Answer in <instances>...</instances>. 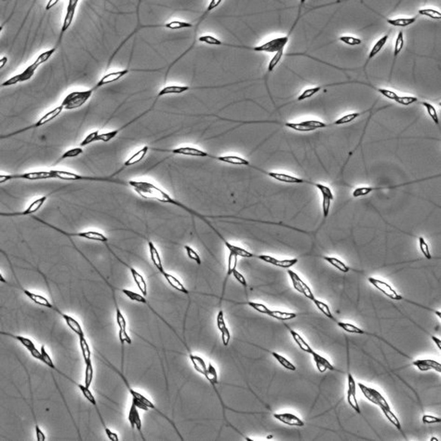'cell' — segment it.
<instances>
[{"label":"cell","mask_w":441,"mask_h":441,"mask_svg":"<svg viewBox=\"0 0 441 441\" xmlns=\"http://www.w3.org/2000/svg\"><path fill=\"white\" fill-rule=\"evenodd\" d=\"M0 334H1V335H4V336L10 337V338L19 341V342L20 343L22 344V345H23L29 353H30L32 357L36 359V360H39L41 363H44V364H45L46 366H48L50 369L54 370L56 373H59L60 376L66 378L69 382H72L74 385L77 387V388H79V391H80V392H82L83 396L86 398L87 401H88V402L91 403V405L94 407L96 411H97L98 418H99L100 422H101V425H102L103 429H104V432H105L106 435H107L109 440L111 441H119V436H118L117 434L112 432V431L109 429V427H107V425H106L104 418H103L102 416H101V412H100L99 409H98V404H97V400H96L95 396H94L92 392L90 391L89 388L85 386V385H82L77 383L76 381L74 380L73 379L69 377L66 373H63L61 370H59L57 368H56L55 365L53 363L51 357H50L49 354H48L47 350H46L45 345H41V351H39V350L36 348V346H35L33 341L31 339H29V338L22 336V335H14V334L10 333V332H3V331H1Z\"/></svg>","instance_id":"6da1fadb"},{"label":"cell","mask_w":441,"mask_h":441,"mask_svg":"<svg viewBox=\"0 0 441 441\" xmlns=\"http://www.w3.org/2000/svg\"><path fill=\"white\" fill-rule=\"evenodd\" d=\"M304 1H300L299 6H298V13H297L296 18L294 21V24L291 26L289 32L286 35L284 36L277 37V38H272L271 40L266 41L264 44H260L258 46H248V45H240V44H232L229 43L223 42L220 41L219 38H216L211 35H201L198 38V41L203 44H208V45L213 46H221V47H231V48L241 49L249 50V51H256V52H266V53H273L279 52L280 51H285V47H286L288 43L289 42L290 37L292 35L293 32L295 29V26L298 24L300 19L304 15L307 14L311 10L306 12L305 13H301V9H302L303 4Z\"/></svg>","instance_id":"7a4b0ae2"},{"label":"cell","mask_w":441,"mask_h":441,"mask_svg":"<svg viewBox=\"0 0 441 441\" xmlns=\"http://www.w3.org/2000/svg\"><path fill=\"white\" fill-rule=\"evenodd\" d=\"M164 68H160L157 69H129L128 68L122 70L115 71V72H109L104 76L100 78L99 80L94 85L93 88L85 91H75L69 93L65 97L61 102V105L64 107V110H72L80 108L85 103L88 102V100L91 98L94 91L101 88L104 85H110L116 81L126 76L129 72H160Z\"/></svg>","instance_id":"3957f363"},{"label":"cell","mask_w":441,"mask_h":441,"mask_svg":"<svg viewBox=\"0 0 441 441\" xmlns=\"http://www.w3.org/2000/svg\"><path fill=\"white\" fill-rule=\"evenodd\" d=\"M154 150H155V151L172 153V154H177V155L206 157V158L213 159V160H216V161L221 162V163H226V164L232 165V166H246V167L257 171V172H260L263 174H265L266 172V170H265V169L251 164L249 160L244 158V157H241V156L234 155V154L216 155V154L207 152V151L200 149V148H196V147H190V146L176 147V148H155Z\"/></svg>","instance_id":"277c9868"},{"label":"cell","mask_w":441,"mask_h":441,"mask_svg":"<svg viewBox=\"0 0 441 441\" xmlns=\"http://www.w3.org/2000/svg\"><path fill=\"white\" fill-rule=\"evenodd\" d=\"M1 252L5 256L7 262H8L9 265H10V269H11L12 272H13V276H14L15 279H16V282H17V288H19V289L23 292V294H24L29 299H30L32 302L38 304V305L41 306V307H46V308L49 309V310L55 312V313H57V315H59V316L63 319V320L66 322V323L67 324V326H69V329H70L74 333H75L77 335L78 338L85 336V333H84L83 329H82L80 323H79V322L78 321V320H76L74 318L63 313V312L60 309H59L55 304L50 302V301H49L48 298H46L44 295H41V294H35V293L32 292V291H29V290L24 288V287L21 285L19 279L16 277V274H15L13 266H12L11 263H10V260H9L8 256H7V254H6L4 251H1Z\"/></svg>","instance_id":"5b68a950"},{"label":"cell","mask_w":441,"mask_h":441,"mask_svg":"<svg viewBox=\"0 0 441 441\" xmlns=\"http://www.w3.org/2000/svg\"><path fill=\"white\" fill-rule=\"evenodd\" d=\"M191 87L189 86V85H166L164 88H162L160 91H159L157 95L156 96L155 99L153 101L152 104H151V107L147 109L145 111L143 112L141 114H140L139 116H137V117L134 118L132 120L128 122L127 123L123 124V126H121V127L118 128V129H114V130L110 131V132H103V133H100L99 135H98V141H102L104 143L109 142V141H112L113 138H116L119 132H122L123 129H124L125 128L129 126V125L132 124V123H135V122L138 120V119H141L143 116H146V115L148 114L149 112H151V110H154V107H155L156 104H157V101L160 99L161 97H163V96L166 95H173V94H183V93L187 92V91H191Z\"/></svg>","instance_id":"8992f818"},{"label":"cell","mask_w":441,"mask_h":441,"mask_svg":"<svg viewBox=\"0 0 441 441\" xmlns=\"http://www.w3.org/2000/svg\"><path fill=\"white\" fill-rule=\"evenodd\" d=\"M99 353L100 356H101V357H103V358L105 360V361L107 363V365L110 366V368L113 369L114 371H116V373H117V374L119 375V376H120L121 379L123 380V383H124L126 389L128 390L129 393H130V395H132V404H135V405L136 406V407H138V409H141V410H144V411H148V409H151V410H154V411L157 412V413H158L160 416H161L162 417H164L165 419H166V420H167L168 421H169V423L172 424V426H173V428H174L175 430H176V433H177V435H179L180 439L182 440V441H183V438H182V437L181 436L180 433H179V431H178L177 428H176L175 423H173V422L172 421V420H171V419L169 418V417H167L166 415L163 414V413H162L161 411H160V410H159L157 408V407H156V406L154 405V404H153V403L151 402V401H150L149 399H148L147 397L144 396V395L140 393V392H138V391H135V390L132 389V387H131V385H129V382H128L127 379H126V376L123 375V372L120 371L119 369L116 368L115 367V366H113L112 363H110V362L107 360V359L105 358V357H104V356H103L102 354H101V353Z\"/></svg>","instance_id":"52a82bcc"},{"label":"cell","mask_w":441,"mask_h":441,"mask_svg":"<svg viewBox=\"0 0 441 441\" xmlns=\"http://www.w3.org/2000/svg\"><path fill=\"white\" fill-rule=\"evenodd\" d=\"M197 116H213V117L217 118V119H220V120L226 121V122H233V123H241V125L251 124V123H273V124L285 126V127L289 128V129L296 131V132H313V131H316V128H315L314 121H313V120L301 121V122H281V121L276 120H235V119H227V118L220 117V116L215 114H198Z\"/></svg>","instance_id":"ba28073f"},{"label":"cell","mask_w":441,"mask_h":441,"mask_svg":"<svg viewBox=\"0 0 441 441\" xmlns=\"http://www.w3.org/2000/svg\"><path fill=\"white\" fill-rule=\"evenodd\" d=\"M313 302L314 303L315 305L317 307V308L326 316L328 318L330 319L332 321L336 323V324L339 326L341 329H342L343 330L345 331V332H348V333L351 334H357V335H370V336L375 337V338H377V339L381 340V341H383V342L386 343L388 345L391 347V348L395 349V351H398L399 354H401V355L404 356V357H407V358L412 359L411 357H409V356L406 355L404 353L401 352L398 348H395V347L392 346L389 342L386 341V340L383 339V338H381V337L378 336V335H375V334L370 333V332H366V331L363 330V329H360L358 326H356L355 325L352 324V323H345V322L340 321L338 320L335 316L332 314V312H331L330 308H329V305H328L326 303L323 302V301H320V300L317 299V298H315L313 300Z\"/></svg>","instance_id":"9c48e42d"},{"label":"cell","mask_w":441,"mask_h":441,"mask_svg":"<svg viewBox=\"0 0 441 441\" xmlns=\"http://www.w3.org/2000/svg\"><path fill=\"white\" fill-rule=\"evenodd\" d=\"M124 169V166H122L119 170H118L117 172H115V173H113V174L110 175V176H86V175H82L79 174V173H74V172H69V171L55 170V169H52V170L51 171V173L54 175V179H61V180L106 182L118 184V185H124V186H128L127 181L113 179V176H116L118 173H121V172Z\"/></svg>","instance_id":"30bf717a"},{"label":"cell","mask_w":441,"mask_h":441,"mask_svg":"<svg viewBox=\"0 0 441 441\" xmlns=\"http://www.w3.org/2000/svg\"><path fill=\"white\" fill-rule=\"evenodd\" d=\"M31 218L33 219L34 220H36V221L39 222L41 224L45 225V226L51 228L53 230L62 234V235H64V236L68 237L69 238H82V239L94 241V242L101 243V244H104V245L109 242V238H107L104 233L99 232V231L88 230L77 232H67V231H65L64 229L57 227V226H54V225L51 224V223L43 220L42 219L38 217V216H31Z\"/></svg>","instance_id":"8fae6325"},{"label":"cell","mask_w":441,"mask_h":441,"mask_svg":"<svg viewBox=\"0 0 441 441\" xmlns=\"http://www.w3.org/2000/svg\"><path fill=\"white\" fill-rule=\"evenodd\" d=\"M360 274L363 275L366 279L368 281L369 283L371 284L373 287H374L376 289H377L378 291H380L382 294H383L385 296L388 297V298H391V299L394 300V301H405L407 302L410 303V304H413V305L417 306V307H421V308L425 309V310H429V311L432 312V313H435L437 316H439V318H441V312L437 311V310H433V309L429 308V307H425V306L421 305V304H418V303L415 302V301H411V300L407 299V298L403 297L402 295H400L389 283L385 282V281L382 280V279H377V278L373 277V276H368L366 275H365L364 273H361Z\"/></svg>","instance_id":"7c38bea8"},{"label":"cell","mask_w":441,"mask_h":441,"mask_svg":"<svg viewBox=\"0 0 441 441\" xmlns=\"http://www.w3.org/2000/svg\"><path fill=\"white\" fill-rule=\"evenodd\" d=\"M72 245H73L74 248H75V250H76L77 252H79V254L82 255V257H83V258L85 259V260H86V261L88 262V263H89L90 265H91V267H93V269L95 270V271L97 272V273H98V276H99L100 277H101V279L104 280V282H105L106 285H107V286H108L109 288H110V290H111L112 295H113V303H114L115 309H116V323H117L118 326H119V335H128L127 332H126V319H125V318L123 317V314H122V311H121L120 307H119V304H118L117 303V301H116V293H115V291H116V289H115V286L112 285V284L110 283V282H109V281L107 280V279H106V278L104 277V276H103L102 274H101V272H100L99 270H98V269L96 268V266H94V265L93 264V263H91V261H90L89 259H88V257H85V254H84L83 253H82V251H81L80 250H79V248H78L76 246L74 243H73V244H72Z\"/></svg>","instance_id":"4fadbf2b"},{"label":"cell","mask_w":441,"mask_h":441,"mask_svg":"<svg viewBox=\"0 0 441 441\" xmlns=\"http://www.w3.org/2000/svg\"><path fill=\"white\" fill-rule=\"evenodd\" d=\"M54 179L51 170L33 171L22 173H10V174H0V183L4 184L11 180L38 181Z\"/></svg>","instance_id":"5bb4252c"},{"label":"cell","mask_w":441,"mask_h":441,"mask_svg":"<svg viewBox=\"0 0 441 441\" xmlns=\"http://www.w3.org/2000/svg\"><path fill=\"white\" fill-rule=\"evenodd\" d=\"M63 110H64V107H63V105L60 104V105L54 107V108L51 109V110H49V111L47 112L44 116H41L36 122L32 123V124L26 126V127L18 129V130L14 131V132H10V133L7 134V135H1L0 138H1V139H6V138H11V137L15 136V135H19V134L23 133V132H26V131L30 130V129H37V128L41 127V126L49 123L51 121L56 119L57 116H59V115H60V113L63 112Z\"/></svg>","instance_id":"9a60e30c"},{"label":"cell","mask_w":441,"mask_h":441,"mask_svg":"<svg viewBox=\"0 0 441 441\" xmlns=\"http://www.w3.org/2000/svg\"><path fill=\"white\" fill-rule=\"evenodd\" d=\"M222 2H223L222 0H211V1H209V4L208 6H207V9H206L204 13L200 16L198 22H197L196 25L195 29H194V41H193L192 44H191V45L183 53H182L179 57H178L176 60H173V61L169 65V67H168L167 72H166V75H165V82H166V80H167L168 75H169V72H170L172 68L173 67L177 62H179V60H181L182 57H185L188 53H189L190 51L195 47L196 43L197 31H198L199 25L202 23L203 21L207 18V16H208L209 14H210V12L213 11L214 9L217 8Z\"/></svg>","instance_id":"2e32d148"},{"label":"cell","mask_w":441,"mask_h":441,"mask_svg":"<svg viewBox=\"0 0 441 441\" xmlns=\"http://www.w3.org/2000/svg\"><path fill=\"white\" fill-rule=\"evenodd\" d=\"M441 174L435 175V176H429V177L423 178V179H415V180L410 181V182H404V183L398 184V185H389V186H362L357 187L354 188L352 191L353 198H359V197L366 196L368 195L370 193L373 191H382V190L386 189H396V188H401V187L406 186V185H412V184L417 183V182H423L428 179H434V178L440 177Z\"/></svg>","instance_id":"e0dca14e"},{"label":"cell","mask_w":441,"mask_h":441,"mask_svg":"<svg viewBox=\"0 0 441 441\" xmlns=\"http://www.w3.org/2000/svg\"><path fill=\"white\" fill-rule=\"evenodd\" d=\"M64 188L65 187H61V188H57V189L51 191V192L47 194V195L42 196L39 197V198H35L34 201H32V202L29 204V206H28L26 209L22 210V211L10 212V213H5V212H4V213H0V216H3V217H18V216H33L37 212H38L41 210V207L44 205L46 201H47L49 197L51 194H53L54 193L57 192V191H59L60 190L63 189V188Z\"/></svg>","instance_id":"ac0fdd59"},{"label":"cell","mask_w":441,"mask_h":441,"mask_svg":"<svg viewBox=\"0 0 441 441\" xmlns=\"http://www.w3.org/2000/svg\"><path fill=\"white\" fill-rule=\"evenodd\" d=\"M79 347L85 365V385L90 388L94 379V368L91 360V351L85 337L79 338Z\"/></svg>","instance_id":"d6986e66"},{"label":"cell","mask_w":441,"mask_h":441,"mask_svg":"<svg viewBox=\"0 0 441 441\" xmlns=\"http://www.w3.org/2000/svg\"><path fill=\"white\" fill-rule=\"evenodd\" d=\"M107 249L108 250L109 252L121 263V264L123 265V266L126 268L130 272L131 275H132V279H133L134 282L136 284L137 287H138L139 291H141V294H142L144 296L147 297V294H148V288H147V282H146L145 279H144V276H143L141 273H140L135 268L132 267L130 265L126 263V262L123 261V260L120 258L114 251H113L111 248H110V244L109 243H107V244H104Z\"/></svg>","instance_id":"ffe728a7"},{"label":"cell","mask_w":441,"mask_h":441,"mask_svg":"<svg viewBox=\"0 0 441 441\" xmlns=\"http://www.w3.org/2000/svg\"><path fill=\"white\" fill-rule=\"evenodd\" d=\"M351 83H355V84H360V85H366V86L370 87L372 89L374 90L376 92L380 94L381 95L383 96L385 98H388L390 100H392V101H395V100L398 98V96L395 91H392V90L391 89H387V88H377V87L374 86V85H371V84L369 83V82H361V81H345V82H334V83L331 84H326V85H318L317 88L319 91H320V90L323 89L324 88H329V87L335 86V85H345V84H351Z\"/></svg>","instance_id":"44dd1931"},{"label":"cell","mask_w":441,"mask_h":441,"mask_svg":"<svg viewBox=\"0 0 441 441\" xmlns=\"http://www.w3.org/2000/svg\"><path fill=\"white\" fill-rule=\"evenodd\" d=\"M362 393L364 396L373 404H376L380 408L391 409L389 404H388L385 397L374 388H370V387L366 386L363 384L359 382L357 384Z\"/></svg>","instance_id":"7402d4cb"},{"label":"cell","mask_w":441,"mask_h":441,"mask_svg":"<svg viewBox=\"0 0 441 441\" xmlns=\"http://www.w3.org/2000/svg\"><path fill=\"white\" fill-rule=\"evenodd\" d=\"M287 272H288V276L291 279L294 289L297 292L299 293V294H302L303 295L310 299V301H313L316 298V297H315L314 294H313L310 286L298 276V273H295L294 270H291V269H288Z\"/></svg>","instance_id":"603a6c76"},{"label":"cell","mask_w":441,"mask_h":441,"mask_svg":"<svg viewBox=\"0 0 441 441\" xmlns=\"http://www.w3.org/2000/svg\"><path fill=\"white\" fill-rule=\"evenodd\" d=\"M347 384H348L346 396L347 402L356 413H358L360 416H363L358 401H357V395H356L355 380H354V376H352L349 370H348V373H347Z\"/></svg>","instance_id":"cb8c5ba5"},{"label":"cell","mask_w":441,"mask_h":441,"mask_svg":"<svg viewBox=\"0 0 441 441\" xmlns=\"http://www.w3.org/2000/svg\"><path fill=\"white\" fill-rule=\"evenodd\" d=\"M115 289L117 290V291H122V292L123 293V294H124V295H126V296L128 298H129V299L131 300V301H137V302L146 304V305H147V307H148V308L151 310V311L152 312V313H154V315H156V316H157V317H158L159 318H160V320H162V321L164 322V323H166V324L167 325V326H169V327L170 328V329H172V331H173V332H174V333L176 335V332H175L174 329H172L171 325L169 324V323H167V322L166 321V320H165V319L163 318V317H161V316H160V315H159L158 313H157V312H156L155 310L153 309V307H151V306L150 305L149 303H148V300H147V298H146V297L144 296L142 294H138V293L134 292V291H130V290L124 289V288H119L115 287Z\"/></svg>","instance_id":"d4e9b609"},{"label":"cell","mask_w":441,"mask_h":441,"mask_svg":"<svg viewBox=\"0 0 441 441\" xmlns=\"http://www.w3.org/2000/svg\"><path fill=\"white\" fill-rule=\"evenodd\" d=\"M366 7L370 9V10L373 12V13H376L378 16L382 17V19H385L387 23L389 24L390 25L392 26H398V27H406V26H410V25L413 24L417 20V17H418V15L417 16H412V17H400V18H395V19H390V18L386 17V16H383V15L380 14V13H378V12L375 11V10H372L370 7H368L366 4H365Z\"/></svg>","instance_id":"484cf974"},{"label":"cell","mask_w":441,"mask_h":441,"mask_svg":"<svg viewBox=\"0 0 441 441\" xmlns=\"http://www.w3.org/2000/svg\"><path fill=\"white\" fill-rule=\"evenodd\" d=\"M147 241V245H148V253H149L150 260L151 263L154 265V267L158 270L160 274H163L166 270L163 267V260H162L161 255L159 252L156 245H154L152 241H150L148 238H146Z\"/></svg>","instance_id":"4316f807"},{"label":"cell","mask_w":441,"mask_h":441,"mask_svg":"<svg viewBox=\"0 0 441 441\" xmlns=\"http://www.w3.org/2000/svg\"><path fill=\"white\" fill-rule=\"evenodd\" d=\"M273 417L280 421L284 424L290 426H297V427H303L304 426V422L301 418L290 413H274Z\"/></svg>","instance_id":"83f0119b"},{"label":"cell","mask_w":441,"mask_h":441,"mask_svg":"<svg viewBox=\"0 0 441 441\" xmlns=\"http://www.w3.org/2000/svg\"><path fill=\"white\" fill-rule=\"evenodd\" d=\"M128 420L130 423L131 428L132 429L136 428L143 441H146L142 432V421H141V416L138 412V408L132 403L129 408V413H128Z\"/></svg>","instance_id":"f1b7e54d"},{"label":"cell","mask_w":441,"mask_h":441,"mask_svg":"<svg viewBox=\"0 0 441 441\" xmlns=\"http://www.w3.org/2000/svg\"><path fill=\"white\" fill-rule=\"evenodd\" d=\"M390 33L385 34L383 36L381 37L374 44H373V47H372L371 49L369 51L368 55L367 60L365 62V64L363 65V66H362V68L363 69V71H364L365 74H366V68H367L368 65L369 64L370 61H371L372 59L375 57V56L377 55L379 52H380L381 50L383 49V47H385V44L388 42V38H389Z\"/></svg>","instance_id":"f546056e"},{"label":"cell","mask_w":441,"mask_h":441,"mask_svg":"<svg viewBox=\"0 0 441 441\" xmlns=\"http://www.w3.org/2000/svg\"><path fill=\"white\" fill-rule=\"evenodd\" d=\"M216 323H217L218 329H219L220 334H221L222 343H223L224 346H227L231 340V334L229 329L226 326L224 319V314H223V312L222 310H219V313H218L217 318H216Z\"/></svg>","instance_id":"4dcf8cb0"},{"label":"cell","mask_w":441,"mask_h":441,"mask_svg":"<svg viewBox=\"0 0 441 441\" xmlns=\"http://www.w3.org/2000/svg\"><path fill=\"white\" fill-rule=\"evenodd\" d=\"M413 366L417 368L420 371H428L429 370H434L435 371L441 373V364L436 360L431 359H422V360H416L413 362Z\"/></svg>","instance_id":"1f68e13d"},{"label":"cell","mask_w":441,"mask_h":441,"mask_svg":"<svg viewBox=\"0 0 441 441\" xmlns=\"http://www.w3.org/2000/svg\"><path fill=\"white\" fill-rule=\"evenodd\" d=\"M238 256L234 254V253L229 252L227 260V270H226V276H225L224 280H223V288H222L221 295H220V304H221L222 299H223V295H224L228 279L230 277L231 275H232L234 270L236 269L237 265H238Z\"/></svg>","instance_id":"d6a6232c"},{"label":"cell","mask_w":441,"mask_h":441,"mask_svg":"<svg viewBox=\"0 0 441 441\" xmlns=\"http://www.w3.org/2000/svg\"><path fill=\"white\" fill-rule=\"evenodd\" d=\"M312 356H313V360H314L315 363H316V368H317L318 370L320 373H325L327 370H335V371L343 373V372L341 371V370L335 368L331 364L330 362H329L327 359L325 358L323 356L318 354L316 351H313Z\"/></svg>","instance_id":"836d02e7"},{"label":"cell","mask_w":441,"mask_h":441,"mask_svg":"<svg viewBox=\"0 0 441 441\" xmlns=\"http://www.w3.org/2000/svg\"><path fill=\"white\" fill-rule=\"evenodd\" d=\"M162 276L165 278L166 282H167L170 285V286L172 287L173 289L176 290V291H179V292L182 293V294H185V295H188L190 298V291L185 288V285L182 284V282H181L177 277H176L174 275L168 273L166 270V271L162 274Z\"/></svg>","instance_id":"e575fe53"},{"label":"cell","mask_w":441,"mask_h":441,"mask_svg":"<svg viewBox=\"0 0 441 441\" xmlns=\"http://www.w3.org/2000/svg\"><path fill=\"white\" fill-rule=\"evenodd\" d=\"M404 46V33L402 31H399L396 38H395V44H394L393 49V59H392V65H391V72H390L389 81L391 80L392 77V72H393L394 66H395V62H396L397 57L398 54L402 51Z\"/></svg>","instance_id":"d590c367"},{"label":"cell","mask_w":441,"mask_h":441,"mask_svg":"<svg viewBox=\"0 0 441 441\" xmlns=\"http://www.w3.org/2000/svg\"><path fill=\"white\" fill-rule=\"evenodd\" d=\"M149 148L150 147L148 146H144L142 148H140L123 163V166L125 168L129 167V166H134V165L142 161L145 158L148 151H150Z\"/></svg>","instance_id":"8d00e7d4"},{"label":"cell","mask_w":441,"mask_h":441,"mask_svg":"<svg viewBox=\"0 0 441 441\" xmlns=\"http://www.w3.org/2000/svg\"><path fill=\"white\" fill-rule=\"evenodd\" d=\"M284 325H285V327L288 329L290 334H291V336H292L293 339L294 340V341H295V343L298 345V347L301 348V350H302L304 352L308 353V354H313L314 350H313V348H311V346L306 342L305 340H304L298 332H296L295 331H294V329H291L288 325L285 324V323H284Z\"/></svg>","instance_id":"74e56055"},{"label":"cell","mask_w":441,"mask_h":441,"mask_svg":"<svg viewBox=\"0 0 441 441\" xmlns=\"http://www.w3.org/2000/svg\"><path fill=\"white\" fill-rule=\"evenodd\" d=\"M189 358L194 366V369L196 370L200 374L204 376L206 371H207V364H206L205 360L198 355H194L190 352Z\"/></svg>","instance_id":"f35d334b"},{"label":"cell","mask_w":441,"mask_h":441,"mask_svg":"<svg viewBox=\"0 0 441 441\" xmlns=\"http://www.w3.org/2000/svg\"><path fill=\"white\" fill-rule=\"evenodd\" d=\"M257 347H259V348H262V349L264 350V351L270 353V354L273 356V358H274L275 360L282 366V367L285 368L287 370H291V371H295V370H296V367H295L290 360H288L286 357H283V356L278 354V353L275 352V351H270V350L266 349V348H262V347L258 346V345H257Z\"/></svg>","instance_id":"ab89813d"},{"label":"cell","mask_w":441,"mask_h":441,"mask_svg":"<svg viewBox=\"0 0 441 441\" xmlns=\"http://www.w3.org/2000/svg\"><path fill=\"white\" fill-rule=\"evenodd\" d=\"M417 104H421V105L426 109L428 115H429V117L432 119V120L433 121L435 125L440 126V119L439 117H438V112H437L435 106H434L433 104H431V103L428 102V101H420V100H419V101H417Z\"/></svg>","instance_id":"60d3db41"},{"label":"cell","mask_w":441,"mask_h":441,"mask_svg":"<svg viewBox=\"0 0 441 441\" xmlns=\"http://www.w3.org/2000/svg\"><path fill=\"white\" fill-rule=\"evenodd\" d=\"M382 410V413L385 415V417H387L388 420L402 434L403 436L404 437V438H406L405 435H404V431L402 430V428H401V423H400L399 420H398L397 416L394 414L393 412L391 410V409H387V408H380Z\"/></svg>","instance_id":"b9f144b4"},{"label":"cell","mask_w":441,"mask_h":441,"mask_svg":"<svg viewBox=\"0 0 441 441\" xmlns=\"http://www.w3.org/2000/svg\"><path fill=\"white\" fill-rule=\"evenodd\" d=\"M238 304H246V305L249 306L250 307L254 309L256 311L258 312V313H262V314L267 315V316H270V317L272 314V310H270L267 306L262 304V303L254 302V301H245V302H238Z\"/></svg>","instance_id":"7bdbcfd3"},{"label":"cell","mask_w":441,"mask_h":441,"mask_svg":"<svg viewBox=\"0 0 441 441\" xmlns=\"http://www.w3.org/2000/svg\"><path fill=\"white\" fill-rule=\"evenodd\" d=\"M336 41H341V42L343 43V44L348 46L361 45L362 43H363L362 40L360 39V38H357V37L351 36V35H342V36L338 37L335 41L328 43L326 45H329V44H332V43L336 42Z\"/></svg>","instance_id":"ee69618b"},{"label":"cell","mask_w":441,"mask_h":441,"mask_svg":"<svg viewBox=\"0 0 441 441\" xmlns=\"http://www.w3.org/2000/svg\"><path fill=\"white\" fill-rule=\"evenodd\" d=\"M82 153H83V149H82V147H74V148H69L60 156V158L55 162L54 165L57 164L61 160H66V159L78 157V156L82 154Z\"/></svg>","instance_id":"f6af8a7d"},{"label":"cell","mask_w":441,"mask_h":441,"mask_svg":"<svg viewBox=\"0 0 441 441\" xmlns=\"http://www.w3.org/2000/svg\"><path fill=\"white\" fill-rule=\"evenodd\" d=\"M418 16H426L434 20H441V13L433 8H422L418 10Z\"/></svg>","instance_id":"bcb514c9"},{"label":"cell","mask_w":441,"mask_h":441,"mask_svg":"<svg viewBox=\"0 0 441 441\" xmlns=\"http://www.w3.org/2000/svg\"><path fill=\"white\" fill-rule=\"evenodd\" d=\"M417 241H418L419 248H420V251H421L423 255L424 256L425 258L427 259V260L433 259V257L431 254L430 248H429V245H428L425 238L422 236L418 237Z\"/></svg>","instance_id":"7dc6e473"},{"label":"cell","mask_w":441,"mask_h":441,"mask_svg":"<svg viewBox=\"0 0 441 441\" xmlns=\"http://www.w3.org/2000/svg\"><path fill=\"white\" fill-rule=\"evenodd\" d=\"M99 134V131L98 130L93 131V132H90L81 141L80 144H79V147L82 148V147H86V146L93 144V143L97 142V141H98V137Z\"/></svg>","instance_id":"c3c4849f"},{"label":"cell","mask_w":441,"mask_h":441,"mask_svg":"<svg viewBox=\"0 0 441 441\" xmlns=\"http://www.w3.org/2000/svg\"><path fill=\"white\" fill-rule=\"evenodd\" d=\"M419 98L414 96H398L395 102L403 106H408L417 103Z\"/></svg>","instance_id":"681fc988"},{"label":"cell","mask_w":441,"mask_h":441,"mask_svg":"<svg viewBox=\"0 0 441 441\" xmlns=\"http://www.w3.org/2000/svg\"><path fill=\"white\" fill-rule=\"evenodd\" d=\"M184 248H185L187 255L191 260H194L198 265L201 264V257H200L199 254L195 249H194L192 247L188 245H184Z\"/></svg>","instance_id":"f907efd6"},{"label":"cell","mask_w":441,"mask_h":441,"mask_svg":"<svg viewBox=\"0 0 441 441\" xmlns=\"http://www.w3.org/2000/svg\"><path fill=\"white\" fill-rule=\"evenodd\" d=\"M232 275H233L235 279H236L237 282H239L243 287H244V290H245V293H246V288L248 287V283H247L246 279H245V276L239 271V270L235 269L234 270L233 273H232Z\"/></svg>","instance_id":"816d5d0a"},{"label":"cell","mask_w":441,"mask_h":441,"mask_svg":"<svg viewBox=\"0 0 441 441\" xmlns=\"http://www.w3.org/2000/svg\"><path fill=\"white\" fill-rule=\"evenodd\" d=\"M422 421L424 424H433V423H440L441 422V417H435L430 415H423L422 417Z\"/></svg>","instance_id":"f5cc1de1"},{"label":"cell","mask_w":441,"mask_h":441,"mask_svg":"<svg viewBox=\"0 0 441 441\" xmlns=\"http://www.w3.org/2000/svg\"><path fill=\"white\" fill-rule=\"evenodd\" d=\"M58 2V0H50V1H48L47 5H46V10H51V9L52 8V7H54Z\"/></svg>","instance_id":"db71d44e"},{"label":"cell","mask_w":441,"mask_h":441,"mask_svg":"<svg viewBox=\"0 0 441 441\" xmlns=\"http://www.w3.org/2000/svg\"><path fill=\"white\" fill-rule=\"evenodd\" d=\"M7 61H8V57H6V56H3L2 57H1V59H0V69L4 68V66L7 64Z\"/></svg>","instance_id":"11a10c76"},{"label":"cell","mask_w":441,"mask_h":441,"mask_svg":"<svg viewBox=\"0 0 441 441\" xmlns=\"http://www.w3.org/2000/svg\"><path fill=\"white\" fill-rule=\"evenodd\" d=\"M430 441H438V439H436V438H432V439H431Z\"/></svg>","instance_id":"9f6ffc18"}]
</instances>
